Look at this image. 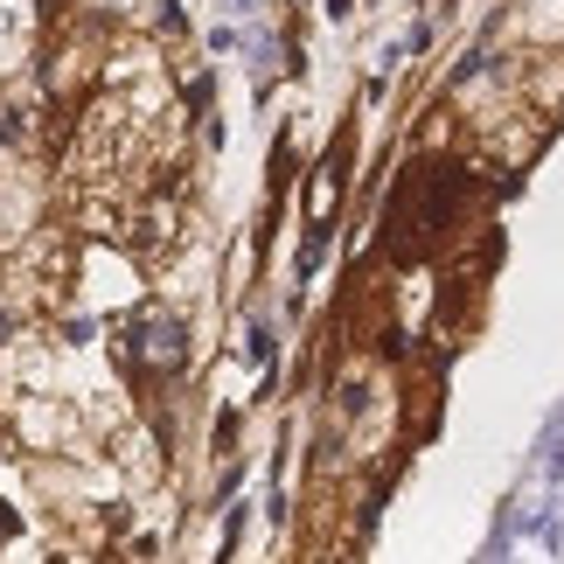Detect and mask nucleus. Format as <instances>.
I'll use <instances>...</instances> for the list:
<instances>
[{
  "label": "nucleus",
  "mask_w": 564,
  "mask_h": 564,
  "mask_svg": "<svg viewBox=\"0 0 564 564\" xmlns=\"http://www.w3.org/2000/svg\"><path fill=\"white\" fill-rule=\"evenodd\" d=\"M230 8H258V0H230Z\"/></svg>",
  "instance_id": "nucleus-3"
},
{
  "label": "nucleus",
  "mask_w": 564,
  "mask_h": 564,
  "mask_svg": "<svg viewBox=\"0 0 564 564\" xmlns=\"http://www.w3.org/2000/svg\"><path fill=\"white\" fill-rule=\"evenodd\" d=\"M245 349H251V362H258V370H272V328H265V321H258V328L245 335Z\"/></svg>",
  "instance_id": "nucleus-2"
},
{
  "label": "nucleus",
  "mask_w": 564,
  "mask_h": 564,
  "mask_svg": "<svg viewBox=\"0 0 564 564\" xmlns=\"http://www.w3.org/2000/svg\"><path fill=\"white\" fill-rule=\"evenodd\" d=\"M140 356H154V362H182V356H188V335L175 328V321H147Z\"/></svg>",
  "instance_id": "nucleus-1"
}]
</instances>
